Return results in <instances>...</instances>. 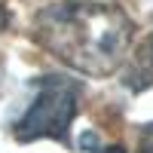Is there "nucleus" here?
I'll list each match as a JSON object with an SVG mask.
<instances>
[{"instance_id":"obj_1","label":"nucleus","mask_w":153,"mask_h":153,"mask_svg":"<svg viewBox=\"0 0 153 153\" xmlns=\"http://www.w3.org/2000/svg\"><path fill=\"white\" fill-rule=\"evenodd\" d=\"M37 37L65 65L104 76L120 65L132 43V22L113 6L58 3L37 16Z\"/></svg>"},{"instance_id":"obj_2","label":"nucleus","mask_w":153,"mask_h":153,"mask_svg":"<svg viewBox=\"0 0 153 153\" xmlns=\"http://www.w3.org/2000/svg\"><path fill=\"white\" fill-rule=\"evenodd\" d=\"M83 86L71 76L49 74L37 80V95L28 104L25 117L16 123L19 141H37V138H52L68 144V129L76 117V101Z\"/></svg>"},{"instance_id":"obj_6","label":"nucleus","mask_w":153,"mask_h":153,"mask_svg":"<svg viewBox=\"0 0 153 153\" xmlns=\"http://www.w3.org/2000/svg\"><path fill=\"white\" fill-rule=\"evenodd\" d=\"M150 61H153V37H150Z\"/></svg>"},{"instance_id":"obj_5","label":"nucleus","mask_w":153,"mask_h":153,"mask_svg":"<svg viewBox=\"0 0 153 153\" xmlns=\"http://www.w3.org/2000/svg\"><path fill=\"white\" fill-rule=\"evenodd\" d=\"M98 153H126L123 147H104V150H98Z\"/></svg>"},{"instance_id":"obj_3","label":"nucleus","mask_w":153,"mask_h":153,"mask_svg":"<svg viewBox=\"0 0 153 153\" xmlns=\"http://www.w3.org/2000/svg\"><path fill=\"white\" fill-rule=\"evenodd\" d=\"M138 153H153V123L138 129Z\"/></svg>"},{"instance_id":"obj_4","label":"nucleus","mask_w":153,"mask_h":153,"mask_svg":"<svg viewBox=\"0 0 153 153\" xmlns=\"http://www.w3.org/2000/svg\"><path fill=\"white\" fill-rule=\"evenodd\" d=\"M6 25H9V16H6V9H3V6H0V31H3V28H6Z\"/></svg>"}]
</instances>
